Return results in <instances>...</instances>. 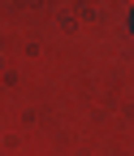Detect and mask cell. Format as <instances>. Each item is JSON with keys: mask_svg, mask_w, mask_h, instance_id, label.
<instances>
[{"mask_svg": "<svg viewBox=\"0 0 134 156\" xmlns=\"http://www.w3.org/2000/svg\"><path fill=\"white\" fill-rule=\"evenodd\" d=\"M130 26H134V17H130Z\"/></svg>", "mask_w": 134, "mask_h": 156, "instance_id": "obj_1", "label": "cell"}]
</instances>
